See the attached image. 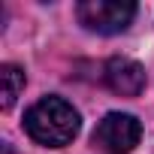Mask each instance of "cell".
Masks as SVG:
<instances>
[{"mask_svg": "<svg viewBox=\"0 0 154 154\" xmlns=\"http://www.w3.org/2000/svg\"><path fill=\"white\" fill-rule=\"evenodd\" d=\"M24 130L33 142L60 148V145L72 142L75 133H79V112L60 97H42L39 103H33L27 109Z\"/></svg>", "mask_w": 154, "mask_h": 154, "instance_id": "1", "label": "cell"}, {"mask_svg": "<svg viewBox=\"0 0 154 154\" xmlns=\"http://www.w3.org/2000/svg\"><path fill=\"white\" fill-rule=\"evenodd\" d=\"M75 15L88 30L109 36V33H121L130 27L136 15V3H130V0H82L75 6Z\"/></svg>", "mask_w": 154, "mask_h": 154, "instance_id": "2", "label": "cell"}, {"mask_svg": "<svg viewBox=\"0 0 154 154\" xmlns=\"http://www.w3.org/2000/svg\"><path fill=\"white\" fill-rule=\"evenodd\" d=\"M142 139V124L136 115L127 112H109L97 130H94V145L103 148L106 154H130Z\"/></svg>", "mask_w": 154, "mask_h": 154, "instance_id": "3", "label": "cell"}, {"mask_svg": "<svg viewBox=\"0 0 154 154\" xmlns=\"http://www.w3.org/2000/svg\"><path fill=\"white\" fill-rule=\"evenodd\" d=\"M106 85L121 97H136L145 88V69L130 57H112L106 63Z\"/></svg>", "mask_w": 154, "mask_h": 154, "instance_id": "4", "label": "cell"}, {"mask_svg": "<svg viewBox=\"0 0 154 154\" xmlns=\"http://www.w3.org/2000/svg\"><path fill=\"white\" fill-rule=\"evenodd\" d=\"M0 85H3V91H0V97H3L0 106L12 109L15 100H18V94L24 91V72L15 63H3V66H0Z\"/></svg>", "mask_w": 154, "mask_h": 154, "instance_id": "5", "label": "cell"}, {"mask_svg": "<svg viewBox=\"0 0 154 154\" xmlns=\"http://www.w3.org/2000/svg\"><path fill=\"white\" fill-rule=\"evenodd\" d=\"M3 154H12V148H9V145H3Z\"/></svg>", "mask_w": 154, "mask_h": 154, "instance_id": "6", "label": "cell"}]
</instances>
